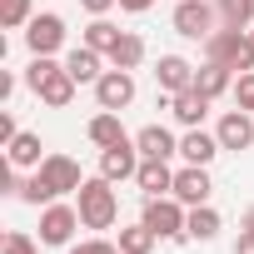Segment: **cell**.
Segmentation results:
<instances>
[{
	"label": "cell",
	"mask_w": 254,
	"mask_h": 254,
	"mask_svg": "<svg viewBox=\"0 0 254 254\" xmlns=\"http://www.w3.org/2000/svg\"><path fill=\"white\" fill-rule=\"evenodd\" d=\"M75 209H80V224H85V229H110V224L120 219V199H115V185H110L105 175L85 180V185L75 190Z\"/></svg>",
	"instance_id": "obj_1"
},
{
	"label": "cell",
	"mask_w": 254,
	"mask_h": 254,
	"mask_svg": "<svg viewBox=\"0 0 254 254\" xmlns=\"http://www.w3.org/2000/svg\"><path fill=\"white\" fill-rule=\"evenodd\" d=\"M204 55L219 60V65H229L234 75L254 70V40H249V30H234V25H219V30L204 40Z\"/></svg>",
	"instance_id": "obj_2"
},
{
	"label": "cell",
	"mask_w": 254,
	"mask_h": 254,
	"mask_svg": "<svg viewBox=\"0 0 254 254\" xmlns=\"http://www.w3.org/2000/svg\"><path fill=\"white\" fill-rule=\"evenodd\" d=\"M160 239H190V204H180L175 194H160V199H145V214H140Z\"/></svg>",
	"instance_id": "obj_3"
},
{
	"label": "cell",
	"mask_w": 254,
	"mask_h": 254,
	"mask_svg": "<svg viewBox=\"0 0 254 254\" xmlns=\"http://www.w3.org/2000/svg\"><path fill=\"white\" fill-rule=\"evenodd\" d=\"M75 229H80V209L75 204H45L40 209V244H50V249H70V239H75Z\"/></svg>",
	"instance_id": "obj_4"
},
{
	"label": "cell",
	"mask_w": 254,
	"mask_h": 254,
	"mask_svg": "<svg viewBox=\"0 0 254 254\" xmlns=\"http://www.w3.org/2000/svg\"><path fill=\"white\" fill-rule=\"evenodd\" d=\"M214 20H219L214 0H180L175 5V35H185V40H209Z\"/></svg>",
	"instance_id": "obj_5"
},
{
	"label": "cell",
	"mask_w": 254,
	"mask_h": 254,
	"mask_svg": "<svg viewBox=\"0 0 254 254\" xmlns=\"http://www.w3.org/2000/svg\"><path fill=\"white\" fill-rule=\"evenodd\" d=\"M25 45H30V55H55V50L65 45V20H60L55 10L30 15V25H25Z\"/></svg>",
	"instance_id": "obj_6"
},
{
	"label": "cell",
	"mask_w": 254,
	"mask_h": 254,
	"mask_svg": "<svg viewBox=\"0 0 254 254\" xmlns=\"http://www.w3.org/2000/svg\"><path fill=\"white\" fill-rule=\"evenodd\" d=\"M35 175L50 185V194H55V199H60V194H75V190L85 185V175H80V160H70V155H45Z\"/></svg>",
	"instance_id": "obj_7"
},
{
	"label": "cell",
	"mask_w": 254,
	"mask_h": 254,
	"mask_svg": "<svg viewBox=\"0 0 254 254\" xmlns=\"http://www.w3.org/2000/svg\"><path fill=\"white\" fill-rule=\"evenodd\" d=\"M135 100V70H105L100 80H95V105L100 110H125V105H130Z\"/></svg>",
	"instance_id": "obj_8"
},
{
	"label": "cell",
	"mask_w": 254,
	"mask_h": 254,
	"mask_svg": "<svg viewBox=\"0 0 254 254\" xmlns=\"http://www.w3.org/2000/svg\"><path fill=\"white\" fill-rule=\"evenodd\" d=\"M209 194H214V185H209V165H185V170H175V199L180 204H209Z\"/></svg>",
	"instance_id": "obj_9"
},
{
	"label": "cell",
	"mask_w": 254,
	"mask_h": 254,
	"mask_svg": "<svg viewBox=\"0 0 254 254\" xmlns=\"http://www.w3.org/2000/svg\"><path fill=\"white\" fill-rule=\"evenodd\" d=\"M135 170H140V150H135V140L100 150V175H105L110 185H120V180H135Z\"/></svg>",
	"instance_id": "obj_10"
},
{
	"label": "cell",
	"mask_w": 254,
	"mask_h": 254,
	"mask_svg": "<svg viewBox=\"0 0 254 254\" xmlns=\"http://www.w3.org/2000/svg\"><path fill=\"white\" fill-rule=\"evenodd\" d=\"M194 70H199V65H190L185 55H160V60H155V85H160L165 95H180V90L194 85Z\"/></svg>",
	"instance_id": "obj_11"
},
{
	"label": "cell",
	"mask_w": 254,
	"mask_h": 254,
	"mask_svg": "<svg viewBox=\"0 0 254 254\" xmlns=\"http://www.w3.org/2000/svg\"><path fill=\"white\" fill-rule=\"evenodd\" d=\"M135 185H140V194H145V199L175 194V170H170V160H140V170H135Z\"/></svg>",
	"instance_id": "obj_12"
},
{
	"label": "cell",
	"mask_w": 254,
	"mask_h": 254,
	"mask_svg": "<svg viewBox=\"0 0 254 254\" xmlns=\"http://www.w3.org/2000/svg\"><path fill=\"white\" fill-rule=\"evenodd\" d=\"M214 135H219L224 150H249V145H254V115H249V110H229V115L214 125Z\"/></svg>",
	"instance_id": "obj_13"
},
{
	"label": "cell",
	"mask_w": 254,
	"mask_h": 254,
	"mask_svg": "<svg viewBox=\"0 0 254 254\" xmlns=\"http://www.w3.org/2000/svg\"><path fill=\"white\" fill-rule=\"evenodd\" d=\"M209 105H214V100H209L204 90H194V85H190V90H180V95H170V115H175V120L185 125V130H194V125H204Z\"/></svg>",
	"instance_id": "obj_14"
},
{
	"label": "cell",
	"mask_w": 254,
	"mask_h": 254,
	"mask_svg": "<svg viewBox=\"0 0 254 254\" xmlns=\"http://www.w3.org/2000/svg\"><path fill=\"white\" fill-rule=\"evenodd\" d=\"M135 150H140V160H170V155H180V140L165 125H145V130H135Z\"/></svg>",
	"instance_id": "obj_15"
},
{
	"label": "cell",
	"mask_w": 254,
	"mask_h": 254,
	"mask_svg": "<svg viewBox=\"0 0 254 254\" xmlns=\"http://www.w3.org/2000/svg\"><path fill=\"white\" fill-rule=\"evenodd\" d=\"M219 150H224V145H219V135L199 130V125H194V130H185V140H180V160H185V165H209Z\"/></svg>",
	"instance_id": "obj_16"
},
{
	"label": "cell",
	"mask_w": 254,
	"mask_h": 254,
	"mask_svg": "<svg viewBox=\"0 0 254 254\" xmlns=\"http://www.w3.org/2000/svg\"><path fill=\"white\" fill-rule=\"evenodd\" d=\"M85 135H90V145H100V150H110V145H125V140H135V135H125V125H120V110H100V115L85 125Z\"/></svg>",
	"instance_id": "obj_17"
},
{
	"label": "cell",
	"mask_w": 254,
	"mask_h": 254,
	"mask_svg": "<svg viewBox=\"0 0 254 254\" xmlns=\"http://www.w3.org/2000/svg\"><path fill=\"white\" fill-rule=\"evenodd\" d=\"M65 70L75 75V85H95V80L105 75V60H100V50H90V45H75V50L65 55Z\"/></svg>",
	"instance_id": "obj_18"
},
{
	"label": "cell",
	"mask_w": 254,
	"mask_h": 254,
	"mask_svg": "<svg viewBox=\"0 0 254 254\" xmlns=\"http://www.w3.org/2000/svg\"><path fill=\"white\" fill-rule=\"evenodd\" d=\"M194 90H204L209 100H219L224 90H234V70L219 65V60H204V65L194 70Z\"/></svg>",
	"instance_id": "obj_19"
},
{
	"label": "cell",
	"mask_w": 254,
	"mask_h": 254,
	"mask_svg": "<svg viewBox=\"0 0 254 254\" xmlns=\"http://www.w3.org/2000/svg\"><path fill=\"white\" fill-rule=\"evenodd\" d=\"M35 95H40V105H50V110H65V105L75 100V75L60 65V70H55V75H50V80H45Z\"/></svg>",
	"instance_id": "obj_20"
},
{
	"label": "cell",
	"mask_w": 254,
	"mask_h": 254,
	"mask_svg": "<svg viewBox=\"0 0 254 254\" xmlns=\"http://www.w3.org/2000/svg\"><path fill=\"white\" fill-rule=\"evenodd\" d=\"M5 160L15 165V170H40V135H30V130H20L10 145H5Z\"/></svg>",
	"instance_id": "obj_21"
},
{
	"label": "cell",
	"mask_w": 254,
	"mask_h": 254,
	"mask_svg": "<svg viewBox=\"0 0 254 254\" xmlns=\"http://www.w3.org/2000/svg\"><path fill=\"white\" fill-rule=\"evenodd\" d=\"M105 60H110L115 70H140V60H145V40H140L135 30H125V35L115 40V50H110Z\"/></svg>",
	"instance_id": "obj_22"
},
{
	"label": "cell",
	"mask_w": 254,
	"mask_h": 254,
	"mask_svg": "<svg viewBox=\"0 0 254 254\" xmlns=\"http://www.w3.org/2000/svg\"><path fill=\"white\" fill-rule=\"evenodd\" d=\"M115 244H120V254H150V249L160 244V234H155V229H150V224L140 219V224H125Z\"/></svg>",
	"instance_id": "obj_23"
},
{
	"label": "cell",
	"mask_w": 254,
	"mask_h": 254,
	"mask_svg": "<svg viewBox=\"0 0 254 254\" xmlns=\"http://www.w3.org/2000/svg\"><path fill=\"white\" fill-rule=\"evenodd\" d=\"M190 239H199V244H209L214 234H219V214H214V204H194L190 209Z\"/></svg>",
	"instance_id": "obj_24"
},
{
	"label": "cell",
	"mask_w": 254,
	"mask_h": 254,
	"mask_svg": "<svg viewBox=\"0 0 254 254\" xmlns=\"http://www.w3.org/2000/svg\"><path fill=\"white\" fill-rule=\"evenodd\" d=\"M214 10H219V25H234V30L254 25V0H214Z\"/></svg>",
	"instance_id": "obj_25"
},
{
	"label": "cell",
	"mask_w": 254,
	"mask_h": 254,
	"mask_svg": "<svg viewBox=\"0 0 254 254\" xmlns=\"http://www.w3.org/2000/svg\"><path fill=\"white\" fill-rule=\"evenodd\" d=\"M120 35H125V30H115V25H110L105 15H95V20L85 25V45H90V50H100V55H110Z\"/></svg>",
	"instance_id": "obj_26"
},
{
	"label": "cell",
	"mask_w": 254,
	"mask_h": 254,
	"mask_svg": "<svg viewBox=\"0 0 254 254\" xmlns=\"http://www.w3.org/2000/svg\"><path fill=\"white\" fill-rule=\"evenodd\" d=\"M30 15H35V5H30V0H0V25H5V30L30 25Z\"/></svg>",
	"instance_id": "obj_27"
},
{
	"label": "cell",
	"mask_w": 254,
	"mask_h": 254,
	"mask_svg": "<svg viewBox=\"0 0 254 254\" xmlns=\"http://www.w3.org/2000/svg\"><path fill=\"white\" fill-rule=\"evenodd\" d=\"M55 70H60V65H55V55H30V65H25V85H30V90H40Z\"/></svg>",
	"instance_id": "obj_28"
},
{
	"label": "cell",
	"mask_w": 254,
	"mask_h": 254,
	"mask_svg": "<svg viewBox=\"0 0 254 254\" xmlns=\"http://www.w3.org/2000/svg\"><path fill=\"white\" fill-rule=\"evenodd\" d=\"M234 100H239V110L254 115V70H244V75L234 80Z\"/></svg>",
	"instance_id": "obj_29"
},
{
	"label": "cell",
	"mask_w": 254,
	"mask_h": 254,
	"mask_svg": "<svg viewBox=\"0 0 254 254\" xmlns=\"http://www.w3.org/2000/svg\"><path fill=\"white\" fill-rule=\"evenodd\" d=\"M5 254H40V244H35L30 234H20V229H10V234H5Z\"/></svg>",
	"instance_id": "obj_30"
},
{
	"label": "cell",
	"mask_w": 254,
	"mask_h": 254,
	"mask_svg": "<svg viewBox=\"0 0 254 254\" xmlns=\"http://www.w3.org/2000/svg\"><path fill=\"white\" fill-rule=\"evenodd\" d=\"M70 254H120V244H110V239H85V244H70Z\"/></svg>",
	"instance_id": "obj_31"
},
{
	"label": "cell",
	"mask_w": 254,
	"mask_h": 254,
	"mask_svg": "<svg viewBox=\"0 0 254 254\" xmlns=\"http://www.w3.org/2000/svg\"><path fill=\"white\" fill-rule=\"evenodd\" d=\"M15 135H20V125H15V115H10V110H0V145H10Z\"/></svg>",
	"instance_id": "obj_32"
},
{
	"label": "cell",
	"mask_w": 254,
	"mask_h": 254,
	"mask_svg": "<svg viewBox=\"0 0 254 254\" xmlns=\"http://www.w3.org/2000/svg\"><path fill=\"white\" fill-rule=\"evenodd\" d=\"M234 254H254V229L239 224V239H234Z\"/></svg>",
	"instance_id": "obj_33"
},
{
	"label": "cell",
	"mask_w": 254,
	"mask_h": 254,
	"mask_svg": "<svg viewBox=\"0 0 254 254\" xmlns=\"http://www.w3.org/2000/svg\"><path fill=\"white\" fill-rule=\"evenodd\" d=\"M80 5H85V10H90V15H110V10H115V5H120V0H80Z\"/></svg>",
	"instance_id": "obj_34"
},
{
	"label": "cell",
	"mask_w": 254,
	"mask_h": 254,
	"mask_svg": "<svg viewBox=\"0 0 254 254\" xmlns=\"http://www.w3.org/2000/svg\"><path fill=\"white\" fill-rule=\"evenodd\" d=\"M150 5H155V0H120V10H130V15H145Z\"/></svg>",
	"instance_id": "obj_35"
},
{
	"label": "cell",
	"mask_w": 254,
	"mask_h": 254,
	"mask_svg": "<svg viewBox=\"0 0 254 254\" xmlns=\"http://www.w3.org/2000/svg\"><path fill=\"white\" fill-rule=\"evenodd\" d=\"M249 40H254V30H249Z\"/></svg>",
	"instance_id": "obj_36"
}]
</instances>
